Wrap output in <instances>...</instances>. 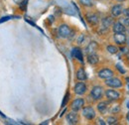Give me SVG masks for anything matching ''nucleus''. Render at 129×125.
Masks as SVG:
<instances>
[{"instance_id": "obj_1", "label": "nucleus", "mask_w": 129, "mask_h": 125, "mask_svg": "<svg viewBox=\"0 0 129 125\" xmlns=\"http://www.w3.org/2000/svg\"><path fill=\"white\" fill-rule=\"evenodd\" d=\"M105 84H106L107 86L111 87V88H115V89H116V88L122 87L123 82H122V80H121L120 78L112 77V78L105 79Z\"/></svg>"}, {"instance_id": "obj_2", "label": "nucleus", "mask_w": 129, "mask_h": 125, "mask_svg": "<svg viewBox=\"0 0 129 125\" xmlns=\"http://www.w3.org/2000/svg\"><path fill=\"white\" fill-rule=\"evenodd\" d=\"M82 115L87 120H92L95 118L96 113H95V110L93 109L92 106H85L82 108Z\"/></svg>"}, {"instance_id": "obj_3", "label": "nucleus", "mask_w": 129, "mask_h": 125, "mask_svg": "<svg viewBox=\"0 0 129 125\" xmlns=\"http://www.w3.org/2000/svg\"><path fill=\"white\" fill-rule=\"evenodd\" d=\"M90 95L94 100H99L103 96V88L100 85H95L91 88L90 90Z\"/></svg>"}, {"instance_id": "obj_4", "label": "nucleus", "mask_w": 129, "mask_h": 125, "mask_svg": "<svg viewBox=\"0 0 129 125\" xmlns=\"http://www.w3.org/2000/svg\"><path fill=\"white\" fill-rule=\"evenodd\" d=\"M105 96L108 100H111V101H115V100H118L120 98V93L118 90H115V88H108L105 90Z\"/></svg>"}, {"instance_id": "obj_5", "label": "nucleus", "mask_w": 129, "mask_h": 125, "mask_svg": "<svg viewBox=\"0 0 129 125\" xmlns=\"http://www.w3.org/2000/svg\"><path fill=\"white\" fill-rule=\"evenodd\" d=\"M113 40L117 45H120V46L127 43V37H126L125 33H114Z\"/></svg>"}, {"instance_id": "obj_6", "label": "nucleus", "mask_w": 129, "mask_h": 125, "mask_svg": "<svg viewBox=\"0 0 129 125\" xmlns=\"http://www.w3.org/2000/svg\"><path fill=\"white\" fill-rule=\"evenodd\" d=\"M97 76H98V78H102V79H107V78L114 77V73L112 70L105 68V69H101L100 71H98Z\"/></svg>"}, {"instance_id": "obj_7", "label": "nucleus", "mask_w": 129, "mask_h": 125, "mask_svg": "<svg viewBox=\"0 0 129 125\" xmlns=\"http://www.w3.org/2000/svg\"><path fill=\"white\" fill-rule=\"evenodd\" d=\"M58 32H59V35H60L61 38H69L71 33H72V30H71V28L67 24H62L59 27Z\"/></svg>"}, {"instance_id": "obj_8", "label": "nucleus", "mask_w": 129, "mask_h": 125, "mask_svg": "<svg viewBox=\"0 0 129 125\" xmlns=\"http://www.w3.org/2000/svg\"><path fill=\"white\" fill-rule=\"evenodd\" d=\"M66 119H67V122L69 123V124H77L78 122H79V115H78V113H77V111H72V112H69L68 114H67V117H66Z\"/></svg>"}, {"instance_id": "obj_9", "label": "nucleus", "mask_w": 129, "mask_h": 125, "mask_svg": "<svg viewBox=\"0 0 129 125\" xmlns=\"http://www.w3.org/2000/svg\"><path fill=\"white\" fill-rule=\"evenodd\" d=\"M83 105H84V100L82 99V98H76L73 102H72V104H71V107H72V109L74 110V111H79V110H81L83 108Z\"/></svg>"}, {"instance_id": "obj_10", "label": "nucleus", "mask_w": 129, "mask_h": 125, "mask_svg": "<svg viewBox=\"0 0 129 125\" xmlns=\"http://www.w3.org/2000/svg\"><path fill=\"white\" fill-rule=\"evenodd\" d=\"M123 10H124V8H123L122 4H115L114 6L111 7L110 12H111L112 17H119L121 14H123Z\"/></svg>"}, {"instance_id": "obj_11", "label": "nucleus", "mask_w": 129, "mask_h": 125, "mask_svg": "<svg viewBox=\"0 0 129 125\" xmlns=\"http://www.w3.org/2000/svg\"><path fill=\"white\" fill-rule=\"evenodd\" d=\"M86 89H87L86 84H85L84 82H81H81H78V83L75 85V88H74L76 94H78V95H82V94H84L86 92Z\"/></svg>"}, {"instance_id": "obj_12", "label": "nucleus", "mask_w": 129, "mask_h": 125, "mask_svg": "<svg viewBox=\"0 0 129 125\" xmlns=\"http://www.w3.org/2000/svg\"><path fill=\"white\" fill-rule=\"evenodd\" d=\"M112 31L114 33H125L126 27L121 21H117L112 24Z\"/></svg>"}, {"instance_id": "obj_13", "label": "nucleus", "mask_w": 129, "mask_h": 125, "mask_svg": "<svg viewBox=\"0 0 129 125\" xmlns=\"http://www.w3.org/2000/svg\"><path fill=\"white\" fill-rule=\"evenodd\" d=\"M85 18H86L87 22H88L90 25H96L97 23H98V21H99L98 16H97L96 14H94V13H87V14L85 15Z\"/></svg>"}, {"instance_id": "obj_14", "label": "nucleus", "mask_w": 129, "mask_h": 125, "mask_svg": "<svg viewBox=\"0 0 129 125\" xmlns=\"http://www.w3.org/2000/svg\"><path fill=\"white\" fill-rule=\"evenodd\" d=\"M72 56L75 58V59H77V60H79L80 62H83V56H82V52H81V50L80 48H74L73 49V51H72Z\"/></svg>"}, {"instance_id": "obj_15", "label": "nucleus", "mask_w": 129, "mask_h": 125, "mask_svg": "<svg viewBox=\"0 0 129 125\" xmlns=\"http://www.w3.org/2000/svg\"><path fill=\"white\" fill-rule=\"evenodd\" d=\"M97 110L100 112V113H105L108 107H109V103L106 102V101H100L98 104H97Z\"/></svg>"}, {"instance_id": "obj_16", "label": "nucleus", "mask_w": 129, "mask_h": 125, "mask_svg": "<svg viewBox=\"0 0 129 125\" xmlns=\"http://www.w3.org/2000/svg\"><path fill=\"white\" fill-rule=\"evenodd\" d=\"M87 62L90 65H96L97 62H99V57L97 56L95 53L92 54H88L87 55Z\"/></svg>"}, {"instance_id": "obj_17", "label": "nucleus", "mask_w": 129, "mask_h": 125, "mask_svg": "<svg viewBox=\"0 0 129 125\" xmlns=\"http://www.w3.org/2000/svg\"><path fill=\"white\" fill-rule=\"evenodd\" d=\"M77 78H78L80 81H83V80H85V79L87 78L86 73H85V71H84L82 68L78 70V72H77Z\"/></svg>"}, {"instance_id": "obj_18", "label": "nucleus", "mask_w": 129, "mask_h": 125, "mask_svg": "<svg viewBox=\"0 0 129 125\" xmlns=\"http://www.w3.org/2000/svg\"><path fill=\"white\" fill-rule=\"evenodd\" d=\"M112 24L113 23L111 17H105L104 19H102V27L104 29H108V27H110Z\"/></svg>"}, {"instance_id": "obj_19", "label": "nucleus", "mask_w": 129, "mask_h": 125, "mask_svg": "<svg viewBox=\"0 0 129 125\" xmlns=\"http://www.w3.org/2000/svg\"><path fill=\"white\" fill-rule=\"evenodd\" d=\"M97 47H98V46H97V44L95 42H91V43L87 46V48H86L87 54H92V53H94V52L96 51Z\"/></svg>"}, {"instance_id": "obj_20", "label": "nucleus", "mask_w": 129, "mask_h": 125, "mask_svg": "<svg viewBox=\"0 0 129 125\" xmlns=\"http://www.w3.org/2000/svg\"><path fill=\"white\" fill-rule=\"evenodd\" d=\"M106 50H107V52L110 53L111 55H115V54L118 53V48L116 47V46H112V45L107 46V47H106Z\"/></svg>"}, {"instance_id": "obj_21", "label": "nucleus", "mask_w": 129, "mask_h": 125, "mask_svg": "<svg viewBox=\"0 0 129 125\" xmlns=\"http://www.w3.org/2000/svg\"><path fill=\"white\" fill-rule=\"evenodd\" d=\"M80 3L81 5L85 6V7H91L93 6V1L92 0H80Z\"/></svg>"}, {"instance_id": "obj_22", "label": "nucleus", "mask_w": 129, "mask_h": 125, "mask_svg": "<svg viewBox=\"0 0 129 125\" xmlns=\"http://www.w3.org/2000/svg\"><path fill=\"white\" fill-rule=\"evenodd\" d=\"M117 118L113 117V116H108L106 118V124H109V125H113V124H116L117 123Z\"/></svg>"}, {"instance_id": "obj_23", "label": "nucleus", "mask_w": 129, "mask_h": 125, "mask_svg": "<svg viewBox=\"0 0 129 125\" xmlns=\"http://www.w3.org/2000/svg\"><path fill=\"white\" fill-rule=\"evenodd\" d=\"M121 22L125 25V27H129V16H126L121 19Z\"/></svg>"}, {"instance_id": "obj_24", "label": "nucleus", "mask_w": 129, "mask_h": 125, "mask_svg": "<svg viewBox=\"0 0 129 125\" xmlns=\"http://www.w3.org/2000/svg\"><path fill=\"white\" fill-rule=\"evenodd\" d=\"M120 111V108H119V106H113V108H112V110H111V112L112 113H117V112H119Z\"/></svg>"}, {"instance_id": "obj_25", "label": "nucleus", "mask_w": 129, "mask_h": 125, "mask_svg": "<svg viewBox=\"0 0 129 125\" xmlns=\"http://www.w3.org/2000/svg\"><path fill=\"white\" fill-rule=\"evenodd\" d=\"M115 67H116V68H117V69H118V70L120 71V73H122V74H124V73H125V71H124V70H123V69L121 68V66H120L119 64H117V65H116Z\"/></svg>"}, {"instance_id": "obj_26", "label": "nucleus", "mask_w": 129, "mask_h": 125, "mask_svg": "<svg viewBox=\"0 0 129 125\" xmlns=\"http://www.w3.org/2000/svg\"><path fill=\"white\" fill-rule=\"evenodd\" d=\"M97 124L105 125V124H106V122H104V120H103V119H101V118H99V119H97Z\"/></svg>"}, {"instance_id": "obj_27", "label": "nucleus", "mask_w": 129, "mask_h": 125, "mask_svg": "<svg viewBox=\"0 0 129 125\" xmlns=\"http://www.w3.org/2000/svg\"><path fill=\"white\" fill-rule=\"evenodd\" d=\"M69 96H70V94H69V93H68V94H67V95H66V96H64V101H63V104H62L63 106H64V105H66V102H68V99H69Z\"/></svg>"}, {"instance_id": "obj_28", "label": "nucleus", "mask_w": 129, "mask_h": 125, "mask_svg": "<svg viewBox=\"0 0 129 125\" xmlns=\"http://www.w3.org/2000/svg\"><path fill=\"white\" fill-rule=\"evenodd\" d=\"M123 14L125 16H129V7L128 8H125V9L123 10Z\"/></svg>"}, {"instance_id": "obj_29", "label": "nucleus", "mask_w": 129, "mask_h": 125, "mask_svg": "<svg viewBox=\"0 0 129 125\" xmlns=\"http://www.w3.org/2000/svg\"><path fill=\"white\" fill-rule=\"evenodd\" d=\"M11 17H9V16H7V17H4V18H2L1 20H0V23H2V22H5V21H7V20H9Z\"/></svg>"}, {"instance_id": "obj_30", "label": "nucleus", "mask_w": 129, "mask_h": 125, "mask_svg": "<svg viewBox=\"0 0 129 125\" xmlns=\"http://www.w3.org/2000/svg\"><path fill=\"white\" fill-rule=\"evenodd\" d=\"M15 3H17V4H22V3H24V1L25 0H13Z\"/></svg>"}, {"instance_id": "obj_31", "label": "nucleus", "mask_w": 129, "mask_h": 125, "mask_svg": "<svg viewBox=\"0 0 129 125\" xmlns=\"http://www.w3.org/2000/svg\"><path fill=\"white\" fill-rule=\"evenodd\" d=\"M126 81H127V86H128V89H129V78H126Z\"/></svg>"}, {"instance_id": "obj_32", "label": "nucleus", "mask_w": 129, "mask_h": 125, "mask_svg": "<svg viewBox=\"0 0 129 125\" xmlns=\"http://www.w3.org/2000/svg\"><path fill=\"white\" fill-rule=\"evenodd\" d=\"M126 119H127V120L129 121V111H128V113L126 114Z\"/></svg>"}, {"instance_id": "obj_33", "label": "nucleus", "mask_w": 129, "mask_h": 125, "mask_svg": "<svg viewBox=\"0 0 129 125\" xmlns=\"http://www.w3.org/2000/svg\"><path fill=\"white\" fill-rule=\"evenodd\" d=\"M127 45H128V47H129V37L127 38Z\"/></svg>"}, {"instance_id": "obj_34", "label": "nucleus", "mask_w": 129, "mask_h": 125, "mask_svg": "<svg viewBox=\"0 0 129 125\" xmlns=\"http://www.w3.org/2000/svg\"><path fill=\"white\" fill-rule=\"evenodd\" d=\"M116 1H118V2H123V1H125V0H116Z\"/></svg>"}, {"instance_id": "obj_35", "label": "nucleus", "mask_w": 129, "mask_h": 125, "mask_svg": "<svg viewBox=\"0 0 129 125\" xmlns=\"http://www.w3.org/2000/svg\"><path fill=\"white\" fill-rule=\"evenodd\" d=\"M127 107L129 108V100H128V102H127Z\"/></svg>"}]
</instances>
